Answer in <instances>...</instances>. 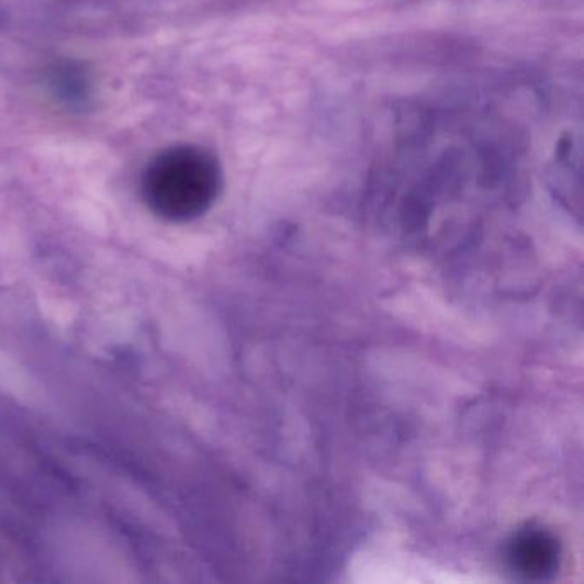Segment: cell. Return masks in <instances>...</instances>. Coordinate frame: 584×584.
Masks as SVG:
<instances>
[{
    "label": "cell",
    "mask_w": 584,
    "mask_h": 584,
    "mask_svg": "<svg viewBox=\"0 0 584 584\" xmlns=\"http://www.w3.org/2000/svg\"><path fill=\"white\" fill-rule=\"evenodd\" d=\"M506 561L519 580L547 581L561 565V543L549 530L528 526L510 538Z\"/></svg>",
    "instance_id": "obj_2"
},
{
    "label": "cell",
    "mask_w": 584,
    "mask_h": 584,
    "mask_svg": "<svg viewBox=\"0 0 584 584\" xmlns=\"http://www.w3.org/2000/svg\"><path fill=\"white\" fill-rule=\"evenodd\" d=\"M222 191V168L215 156L198 146H173L149 161L143 198L155 215L189 222L204 215Z\"/></svg>",
    "instance_id": "obj_1"
}]
</instances>
